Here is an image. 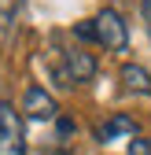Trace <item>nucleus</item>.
<instances>
[{
	"label": "nucleus",
	"mask_w": 151,
	"mask_h": 155,
	"mask_svg": "<svg viewBox=\"0 0 151 155\" xmlns=\"http://www.w3.org/2000/svg\"><path fill=\"white\" fill-rule=\"evenodd\" d=\"M129 155H151V140H147V137L129 140Z\"/></svg>",
	"instance_id": "obj_8"
},
{
	"label": "nucleus",
	"mask_w": 151,
	"mask_h": 155,
	"mask_svg": "<svg viewBox=\"0 0 151 155\" xmlns=\"http://www.w3.org/2000/svg\"><path fill=\"white\" fill-rule=\"evenodd\" d=\"M22 111H26V118H33V122H55V118H59L55 96H52V92H44L41 85H30V89H26Z\"/></svg>",
	"instance_id": "obj_4"
},
{
	"label": "nucleus",
	"mask_w": 151,
	"mask_h": 155,
	"mask_svg": "<svg viewBox=\"0 0 151 155\" xmlns=\"http://www.w3.org/2000/svg\"><path fill=\"white\" fill-rule=\"evenodd\" d=\"M55 41V55H52V74L59 85H85L96 78V59L85 52V48H59V37H52Z\"/></svg>",
	"instance_id": "obj_1"
},
{
	"label": "nucleus",
	"mask_w": 151,
	"mask_h": 155,
	"mask_svg": "<svg viewBox=\"0 0 151 155\" xmlns=\"http://www.w3.org/2000/svg\"><path fill=\"white\" fill-rule=\"evenodd\" d=\"M122 133L133 137V133H137V122L129 118V114H111V118L96 129V137H100V140H114V137H122Z\"/></svg>",
	"instance_id": "obj_5"
},
{
	"label": "nucleus",
	"mask_w": 151,
	"mask_h": 155,
	"mask_svg": "<svg viewBox=\"0 0 151 155\" xmlns=\"http://www.w3.org/2000/svg\"><path fill=\"white\" fill-rule=\"evenodd\" d=\"M92 22H96V37H100V45L107 52H125V45H129V26L122 22V15L114 8H103Z\"/></svg>",
	"instance_id": "obj_3"
},
{
	"label": "nucleus",
	"mask_w": 151,
	"mask_h": 155,
	"mask_svg": "<svg viewBox=\"0 0 151 155\" xmlns=\"http://www.w3.org/2000/svg\"><path fill=\"white\" fill-rule=\"evenodd\" d=\"M122 85L129 92H151V74L144 67H137V63H125L122 67Z\"/></svg>",
	"instance_id": "obj_6"
},
{
	"label": "nucleus",
	"mask_w": 151,
	"mask_h": 155,
	"mask_svg": "<svg viewBox=\"0 0 151 155\" xmlns=\"http://www.w3.org/2000/svg\"><path fill=\"white\" fill-rule=\"evenodd\" d=\"M74 37H81V41H100V37H96V22H92V18H88V22H78V26H74Z\"/></svg>",
	"instance_id": "obj_7"
},
{
	"label": "nucleus",
	"mask_w": 151,
	"mask_h": 155,
	"mask_svg": "<svg viewBox=\"0 0 151 155\" xmlns=\"http://www.w3.org/2000/svg\"><path fill=\"white\" fill-rule=\"evenodd\" d=\"M0 155H26L22 114H18L11 104H0Z\"/></svg>",
	"instance_id": "obj_2"
}]
</instances>
